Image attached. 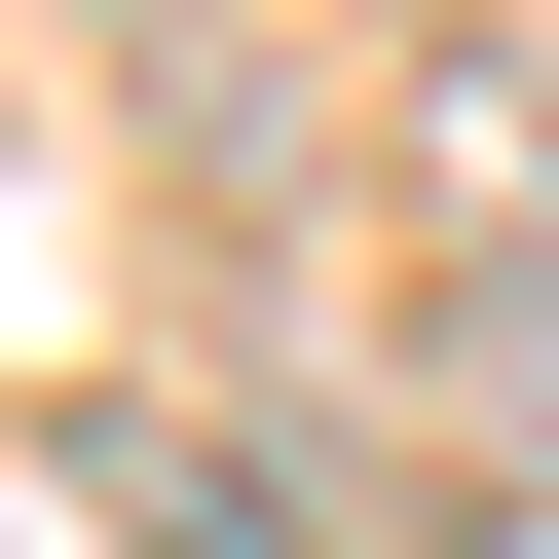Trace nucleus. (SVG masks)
<instances>
[{"mask_svg":"<svg viewBox=\"0 0 559 559\" xmlns=\"http://www.w3.org/2000/svg\"><path fill=\"white\" fill-rule=\"evenodd\" d=\"M75 522H112V559H299V522H261L187 411H75Z\"/></svg>","mask_w":559,"mask_h":559,"instance_id":"f257e3e1","label":"nucleus"},{"mask_svg":"<svg viewBox=\"0 0 559 559\" xmlns=\"http://www.w3.org/2000/svg\"><path fill=\"white\" fill-rule=\"evenodd\" d=\"M411 150H448V224H485V261H559V75H448Z\"/></svg>","mask_w":559,"mask_h":559,"instance_id":"f03ea898","label":"nucleus"}]
</instances>
